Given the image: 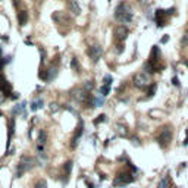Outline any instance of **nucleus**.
<instances>
[{
  "label": "nucleus",
  "instance_id": "f257e3e1",
  "mask_svg": "<svg viewBox=\"0 0 188 188\" xmlns=\"http://www.w3.org/2000/svg\"><path fill=\"white\" fill-rule=\"evenodd\" d=\"M132 16H134L132 9H131V6H129L128 3L121 2V3L116 6V9H115V18H116L118 22H121V24H128V22L132 21Z\"/></svg>",
  "mask_w": 188,
  "mask_h": 188
},
{
  "label": "nucleus",
  "instance_id": "f03ea898",
  "mask_svg": "<svg viewBox=\"0 0 188 188\" xmlns=\"http://www.w3.org/2000/svg\"><path fill=\"white\" fill-rule=\"evenodd\" d=\"M34 163H35V160L30 156H22L21 160H19V163L16 166V172H15V178H21L22 175L25 172H28L34 168Z\"/></svg>",
  "mask_w": 188,
  "mask_h": 188
},
{
  "label": "nucleus",
  "instance_id": "7ed1b4c3",
  "mask_svg": "<svg viewBox=\"0 0 188 188\" xmlns=\"http://www.w3.org/2000/svg\"><path fill=\"white\" fill-rule=\"evenodd\" d=\"M134 85L138 87V88H147V87L152 85V80H150V75L146 72H140L134 77Z\"/></svg>",
  "mask_w": 188,
  "mask_h": 188
},
{
  "label": "nucleus",
  "instance_id": "20e7f679",
  "mask_svg": "<svg viewBox=\"0 0 188 188\" xmlns=\"http://www.w3.org/2000/svg\"><path fill=\"white\" fill-rule=\"evenodd\" d=\"M173 10L175 9H169V10H163V9H157L154 12V21L157 24V27H163L166 25V21H168V15H173Z\"/></svg>",
  "mask_w": 188,
  "mask_h": 188
},
{
  "label": "nucleus",
  "instance_id": "39448f33",
  "mask_svg": "<svg viewBox=\"0 0 188 188\" xmlns=\"http://www.w3.org/2000/svg\"><path fill=\"white\" fill-rule=\"evenodd\" d=\"M170 140H172V131L169 129V127L162 128V132H160V135L157 137V141H159L162 146L166 147V146L170 143Z\"/></svg>",
  "mask_w": 188,
  "mask_h": 188
},
{
  "label": "nucleus",
  "instance_id": "423d86ee",
  "mask_svg": "<svg viewBox=\"0 0 188 188\" xmlns=\"http://www.w3.org/2000/svg\"><path fill=\"white\" fill-rule=\"evenodd\" d=\"M102 53H103L102 47L97 46V44H94V46L88 47V50H87V55L90 56V59H91L93 62H97V60L100 59V56H102Z\"/></svg>",
  "mask_w": 188,
  "mask_h": 188
},
{
  "label": "nucleus",
  "instance_id": "0eeeda50",
  "mask_svg": "<svg viewBox=\"0 0 188 188\" xmlns=\"http://www.w3.org/2000/svg\"><path fill=\"white\" fill-rule=\"evenodd\" d=\"M0 91H2V94L3 96H9V94H12V85H10V82L5 78V75H0Z\"/></svg>",
  "mask_w": 188,
  "mask_h": 188
},
{
  "label": "nucleus",
  "instance_id": "6e6552de",
  "mask_svg": "<svg viewBox=\"0 0 188 188\" xmlns=\"http://www.w3.org/2000/svg\"><path fill=\"white\" fill-rule=\"evenodd\" d=\"M134 181V177L129 173V172H123L121 173L119 177H116L115 179V185H125V184H129Z\"/></svg>",
  "mask_w": 188,
  "mask_h": 188
},
{
  "label": "nucleus",
  "instance_id": "1a4fd4ad",
  "mask_svg": "<svg viewBox=\"0 0 188 188\" xmlns=\"http://www.w3.org/2000/svg\"><path fill=\"white\" fill-rule=\"evenodd\" d=\"M160 56H162V53H160L159 46H153L152 53H150V60H148V63H152V65H160V63H159V62H160Z\"/></svg>",
  "mask_w": 188,
  "mask_h": 188
},
{
  "label": "nucleus",
  "instance_id": "9d476101",
  "mask_svg": "<svg viewBox=\"0 0 188 188\" xmlns=\"http://www.w3.org/2000/svg\"><path fill=\"white\" fill-rule=\"evenodd\" d=\"M127 35H128V28L123 27V25H119V27L115 30V37H116L118 41H123L125 38H127Z\"/></svg>",
  "mask_w": 188,
  "mask_h": 188
},
{
  "label": "nucleus",
  "instance_id": "9b49d317",
  "mask_svg": "<svg viewBox=\"0 0 188 188\" xmlns=\"http://www.w3.org/2000/svg\"><path fill=\"white\" fill-rule=\"evenodd\" d=\"M82 132H84V123H80V125H78V128H77V131H75V134H73L72 143H71V147H72V148H75V147H77V144H78V140L81 138Z\"/></svg>",
  "mask_w": 188,
  "mask_h": 188
},
{
  "label": "nucleus",
  "instance_id": "f8f14e48",
  "mask_svg": "<svg viewBox=\"0 0 188 188\" xmlns=\"http://www.w3.org/2000/svg\"><path fill=\"white\" fill-rule=\"evenodd\" d=\"M13 129H15V119L12 118L7 122V144H6V150L10 146V140H12V135H13Z\"/></svg>",
  "mask_w": 188,
  "mask_h": 188
},
{
  "label": "nucleus",
  "instance_id": "ddd939ff",
  "mask_svg": "<svg viewBox=\"0 0 188 188\" xmlns=\"http://www.w3.org/2000/svg\"><path fill=\"white\" fill-rule=\"evenodd\" d=\"M18 22H19L21 27L27 25V22H28V12L27 10H21L18 13Z\"/></svg>",
  "mask_w": 188,
  "mask_h": 188
},
{
  "label": "nucleus",
  "instance_id": "4468645a",
  "mask_svg": "<svg viewBox=\"0 0 188 188\" xmlns=\"http://www.w3.org/2000/svg\"><path fill=\"white\" fill-rule=\"evenodd\" d=\"M71 170H72V162H66V163L63 165V182L68 181L69 178V175H71Z\"/></svg>",
  "mask_w": 188,
  "mask_h": 188
},
{
  "label": "nucleus",
  "instance_id": "2eb2a0df",
  "mask_svg": "<svg viewBox=\"0 0 188 188\" xmlns=\"http://www.w3.org/2000/svg\"><path fill=\"white\" fill-rule=\"evenodd\" d=\"M43 104H44L43 98H35V100H32V102H31V106H30V109H31L32 112H35V110L41 109V107H43Z\"/></svg>",
  "mask_w": 188,
  "mask_h": 188
},
{
  "label": "nucleus",
  "instance_id": "dca6fc26",
  "mask_svg": "<svg viewBox=\"0 0 188 188\" xmlns=\"http://www.w3.org/2000/svg\"><path fill=\"white\" fill-rule=\"evenodd\" d=\"M25 107H27V103H25V102H22V103L16 104L13 109H12V113H13V115H21V113H24Z\"/></svg>",
  "mask_w": 188,
  "mask_h": 188
},
{
  "label": "nucleus",
  "instance_id": "f3484780",
  "mask_svg": "<svg viewBox=\"0 0 188 188\" xmlns=\"http://www.w3.org/2000/svg\"><path fill=\"white\" fill-rule=\"evenodd\" d=\"M69 6H71V9H72V12H73L75 15H78V13H80V6H78V3L75 2V0H71Z\"/></svg>",
  "mask_w": 188,
  "mask_h": 188
},
{
  "label": "nucleus",
  "instance_id": "a211bd4d",
  "mask_svg": "<svg viewBox=\"0 0 188 188\" xmlns=\"http://www.w3.org/2000/svg\"><path fill=\"white\" fill-rule=\"evenodd\" d=\"M46 140H47V135H46V131H43V129H40V132H38V143H40V146H43V144L46 143Z\"/></svg>",
  "mask_w": 188,
  "mask_h": 188
},
{
  "label": "nucleus",
  "instance_id": "6ab92c4d",
  "mask_svg": "<svg viewBox=\"0 0 188 188\" xmlns=\"http://www.w3.org/2000/svg\"><path fill=\"white\" fill-rule=\"evenodd\" d=\"M71 68L72 69H75V71H77V72H80V63H78V59L77 57H72V60H71Z\"/></svg>",
  "mask_w": 188,
  "mask_h": 188
},
{
  "label": "nucleus",
  "instance_id": "aec40b11",
  "mask_svg": "<svg viewBox=\"0 0 188 188\" xmlns=\"http://www.w3.org/2000/svg\"><path fill=\"white\" fill-rule=\"evenodd\" d=\"M109 93H110V85H106V84H104L102 88H100V94H102L103 97H106Z\"/></svg>",
  "mask_w": 188,
  "mask_h": 188
},
{
  "label": "nucleus",
  "instance_id": "412c9836",
  "mask_svg": "<svg viewBox=\"0 0 188 188\" xmlns=\"http://www.w3.org/2000/svg\"><path fill=\"white\" fill-rule=\"evenodd\" d=\"M157 188H169V178H165L159 182V187Z\"/></svg>",
  "mask_w": 188,
  "mask_h": 188
},
{
  "label": "nucleus",
  "instance_id": "4be33fe9",
  "mask_svg": "<svg viewBox=\"0 0 188 188\" xmlns=\"http://www.w3.org/2000/svg\"><path fill=\"white\" fill-rule=\"evenodd\" d=\"M34 188H47V182L44 179H38L35 182V187Z\"/></svg>",
  "mask_w": 188,
  "mask_h": 188
},
{
  "label": "nucleus",
  "instance_id": "5701e85b",
  "mask_svg": "<svg viewBox=\"0 0 188 188\" xmlns=\"http://www.w3.org/2000/svg\"><path fill=\"white\" fill-rule=\"evenodd\" d=\"M103 121H106V115H100L96 121H94V123L97 125V123H100V122H103Z\"/></svg>",
  "mask_w": 188,
  "mask_h": 188
},
{
  "label": "nucleus",
  "instance_id": "b1692460",
  "mask_svg": "<svg viewBox=\"0 0 188 188\" xmlns=\"http://www.w3.org/2000/svg\"><path fill=\"white\" fill-rule=\"evenodd\" d=\"M172 82H173V85H177V87L181 85V84H179V80H178L177 77H173V78H172Z\"/></svg>",
  "mask_w": 188,
  "mask_h": 188
},
{
  "label": "nucleus",
  "instance_id": "393cba45",
  "mask_svg": "<svg viewBox=\"0 0 188 188\" xmlns=\"http://www.w3.org/2000/svg\"><path fill=\"white\" fill-rule=\"evenodd\" d=\"M13 100H16V98H19V93H12V96H10Z\"/></svg>",
  "mask_w": 188,
  "mask_h": 188
},
{
  "label": "nucleus",
  "instance_id": "a878e982",
  "mask_svg": "<svg viewBox=\"0 0 188 188\" xmlns=\"http://www.w3.org/2000/svg\"><path fill=\"white\" fill-rule=\"evenodd\" d=\"M168 40H169V37H168V35H165L163 38H162V43H168Z\"/></svg>",
  "mask_w": 188,
  "mask_h": 188
},
{
  "label": "nucleus",
  "instance_id": "bb28decb",
  "mask_svg": "<svg viewBox=\"0 0 188 188\" xmlns=\"http://www.w3.org/2000/svg\"><path fill=\"white\" fill-rule=\"evenodd\" d=\"M184 144H185V146L188 144V131H187V137H185V141H184Z\"/></svg>",
  "mask_w": 188,
  "mask_h": 188
},
{
  "label": "nucleus",
  "instance_id": "cd10ccee",
  "mask_svg": "<svg viewBox=\"0 0 188 188\" xmlns=\"http://www.w3.org/2000/svg\"><path fill=\"white\" fill-rule=\"evenodd\" d=\"M3 100H5V97H3V94H2V93H0V103H2Z\"/></svg>",
  "mask_w": 188,
  "mask_h": 188
},
{
  "label": "nucleus",
  "instance_id": "c85d7f7f",
  "mask_svg": "<svg viewBox=\"0 0 188 188\" xmlns=\"http://www.w3.org/2000/svg\"><path fill=\"white\" fill-rule=\"evenodd\" d=\"M13 5H15V6H18V5H19V0H13Z\"/></svg>",
  "mask_w": 188,
  "mask_h": 188
},
{
  "label": "nucleus",
  "instance_id": "c756f323",
  "mask_svg": "<svg viewBox=\"0 0 188 188\" xmlns=\"http://www.w3.org/2000/svg\"><path fill=\"white\" fill-rule=\"evenodd\" d=\"M0 59H2V49H0Z\"/></svg>",
  "mask_w": 188,
  "mask_h": 188
},
{
  "label": "nucleus",
  "instance_id": "7c9ffc66",
  "mask_svg": "<svg viewBox=\"0 0 188 188\" xmlns=\"http://www.w3.org/2000/svg\"><path fill=\"white\" fill-rule=\"evenodd\" d=\"M2 115H3V113H2V112H0V116H2Z\"/></svg>",
  "mask_w": 188,
  "mask_h": 188
}]
</instances>
